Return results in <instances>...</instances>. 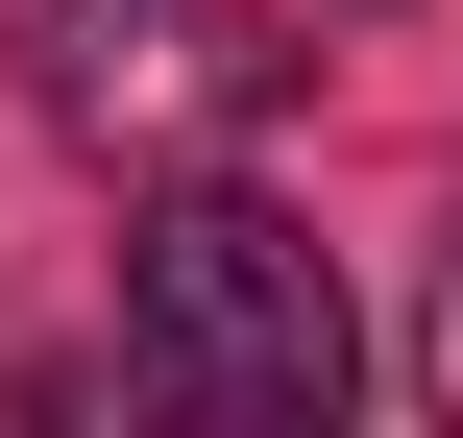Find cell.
<instances>
[{"mask_svg":"<svg viewBox=\"0 0 463 438\" xmlns=\"http://www.w3.org/2000/svg\"><path fill=\"white\" fill-rule=\"evenodd\" d=\"M122 390H171V415H220V438H317L366 390V317H342L317 219L244 195V171H171L122 219Z\"/></svg>","mask_w":463,"mask_h":438,"instance_id":"6da1fadb","label":"cell"},{"mask_svg":"<svg viewBox=\"0 0 463 438\" xmlns=\"http://www.w3.org/2000/svg\"><path fill=\"white\" fill-rule=\"evenodd\" d=\"M0 49L122 171H220L244 122H293V24H244V0H0Z\"/></svg>","mask_w":463,"mask_h":438,"instance_id":"7a4b0ae2","label":"cell"},{"mask_svg":"<svg viewBox=\"0 0 463 438\" xmlns=\"http://www.w3.org/2000/svg\"><path fill=\"white\" fill-rule=\"evenodd\" d=\"M415 366H439V415H463V244H439V341H415Z\"/></svg>","mask_w":463,"mask_h":438,"instance_id":"3957f363","label":"cell"}]
</instances>
